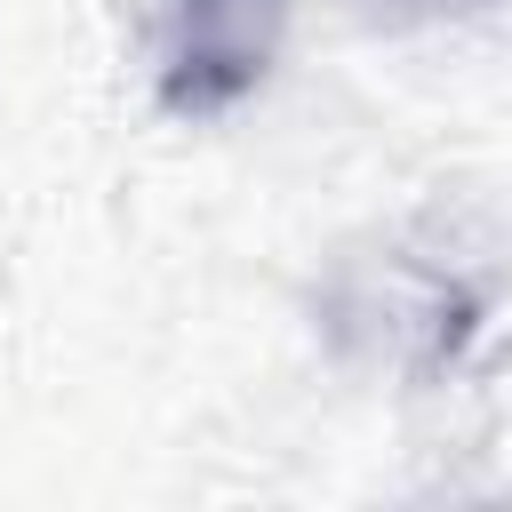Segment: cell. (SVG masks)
<instances>
[{
  "label": "cell",
  "instance_id": "obj_1",
  "mask_svg": "<svg viewBox=\"0 0 512 512\" xmlns=\"http://www.w3.org/2000/svg\"><path fill=\"white\" fill-rule=\"evenodd\" d=\"M168 8H176V40H168V64H160L168 112L208 120V112L240 104L272 64L280 0H168Z\"/></svg>",
  "mask_w": 512,
  "mask_h": 512
}]
</instances>
